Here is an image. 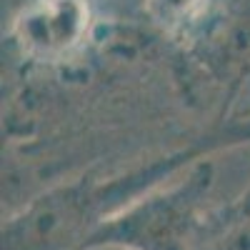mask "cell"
<instances>
[{
  "mask_svg": "<svg viewBox=\"0 0 250 250\" xmlns=\"http://www.w3.org/2000/svg\"><path fill=\"white\" fill-rule=\"evenodd\" d=\"M118 33L100 0H23L3 35L5 70L68 75L95 62Z\"/></svg>",
  "mask_w": 250,
  "mask_h": 250,
  "instance_id": "2",
  "label": "cell"
},
{
  "mask_svg": "<svg viewBox=\"0 0 250 250\" xmlns=\"http://www.w3.org/2000/svg\"><path fill=\"white\" fill-rule=\"evenodd\" d=\"M250 143V113L215 120L190 138L125 160H98L10 208L3 250H83L98 228L188 165Z\"/></svg>",
  "mask_w": 250,
  "mask_h": 250,
  "instance_id": "1",
  "label": "cell"
},
{
  "mask_svg": "<svg viewBox=\"0 0 250 250\" xmlns=\"http://www.w3.org/2000/svg\"><path fill=\"white\" fill-rule=\"evenodd\" d=\"M225 0H138V20L170 53L190 50L213 28Z\"/></svg>",
  "mask_w": 250,
  "mask_h": 250,
  "instance_id": "4",
  "label": "cell"
},
{
  "mask_svg": "<svg viewBox=\"0 0 250 250\" xmlns=\"http://www.w3.org/2000/svg\"><path fill=\"white\" fill-rule=\"evenodd\" d=\"M215 155L188 165L105 220L83 250H193L213 208Z\"/></svg>",
  "mask_w": 250,
  "mask_h": 250,
  "instance_id": "3",
  "label": "cell"
},
{
  "mask_svg": "<svg viewBox=\"0 0 250 250\" xmlns=\"http://www.w3.org/2000/svg\"><path fill=\"white\" fill-rule=\"evenodd\" d=\"M193 250H250V188L210 208Z\"/></svg>",
  "mask_w": 250,
  "mask_h": 250,
  "instance_id": "5",
  "label": "cell"
}]
</instances>
